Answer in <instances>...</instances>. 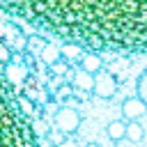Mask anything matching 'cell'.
<instances>
[{"instance_id": "cell-4", "label": "cell", "mask_w": 147, "mask_h": 147, "mask_svg": "<svg viewBox=\"0 0 147 147\" xmlns=\"http://www.w3.org/2000/svg\"><path fill=\"white\" fill-rule=\"evenodd\" d=\"M117 92V78L110 74V71H99L94 74V94L101 96V99H110L113 94Z\"/></svg>"}, {"instance_id": "cell-8", "label": "cell", "mask_w": 147, "mask_h": 147, "mask_svg": "<svg viewBox=\"0 0 147 147\" xmlns=\"http://www.w3.org/2000/svg\"><path fill=\"white\" fill-rule=\"evenodd\" d=\"M80 69L83 71H87V74H99L101 69H103V57H101V53H94V51H85L83 53V57H80Z\"/></svg>"}, {"instance_id": "cell-1", "label": "cell", "mask_w": 147, "mask_h": 147, "mask_svg": "<svg viewBox=\"0 0 147 147\" xmlns=\"http://www.w3.org/2000/svg\"><path fill=\"white\" fill-rule=\"evenodd\" d=\"M0 9L83 51L147 53V0H0Z\"/></svg>"}, {"instance_id": "cell-11", "label": "cell", "mask_w": 147, "mask_h": 147, "mask_svg": "<svg viewBox=\"0 0 147 147\" xmlns=\"http://www.w3.org/2000/svg\"><path fill=\"white\" fill-rule=\"evenodd\" d=\"M126 138L131 142H140L145 138V129L140 122H126Z\"/></svg>"}, {"instance_id": "cell-9", "label": "cell", "mask_w": 147, "mask_h": 147, "mask_svg": "<svg viewBox=\"0 0 147 147\" xmlns=\"http://www.w3.org/2000/svg\"><path fill=\"white\" fill-rule=\"evenodd\" d=\"M71 85L78 92H94V76L83 71V69H78V71L71 74Z\"/></svg>"}, {"instance_id": "cell-12", "label": "cell", "mask_w": 147, "mask_h": 147, "mask_svg": "<svg viewBox=\"0 0 147 147\" xmlns=\"http://www.w3.org/2000/svg\"><path fill=\"white\" fill-rule=\"evenodd\" d=\"M136 96L147 106V69H142V74L138 76V80H136Z\"/></svg>"}, {"instance_id": "cell-5", "label": "cell", "mask_w": 147, "mask_h": 147, "mask_svg": "<svg viewBox=\"0 0 147 147\" xmlns=\"http://www.w3.org/2000/svg\"><path fill=\"white\" fill-rule=\"evenodd\" d=\"M145 113H147V106L138 96H129L122 101V119L124 122H138V117H142Z\"/></svg>"}, {"instance_id": "cell-7", "label": "cell", "mask_w": 147, "mask_h": 147, "mask_svg": "<svg viewBox=\"0 0 147 147\" xmlns=\"http://www.w3.org/2000/svg\"><path fill=\"white\" fill-rule=\"evenodd\" d=\"M39 60H41L46 67H55V64L62 60L60 44H55V41H44V46H41V51H39Z\"/></svg>"}, {"instance_id": "cell-2", "label": "cell", "mask_w": 147, "mask_h": 147, "mask_svg": "<svg viewBox=\"0 0 147 147\" xmlns=\"http://www.w3.org/2000/svg\"><path fill=\"white\" fill-rule=\"evenodd\" d=\"M0 147H41L30 117L18 106V94L11 92L0 69Z\"/></svg>"}, {"instance_id": "cell-6", "label": "cell", "mask_w": 147, "mask_h": 147, "mask_svg": "<svg viewBox=\"0 0 147 147\" xmlns=\"http://www.w3.org/2000/svg\"><path fill=\"white\" fill-rule=\"evenodd\" d=\"M2 76L5 80L9 83V87H18L23 80H25V67L18 64V62H7L2 67Z\"/></svg>"}, {"instance_id": "cell-13", "label": "cell", "mask_w": 147, "mask_h": 147, "mask_svg": "<svg viewBox=\"0 0 147 147\" xmlns=\"http://www.w3.org/2000/svg\"><path fill=\"white\" fill-rule=\"evenodd\" d=\"M51 142H53V145H62V142H64V133H60V136L51 133Z\"/></svg>"}, {"instance_id": "cell-14", "label": "cell", "mask_w": 147, "mask_h": 147, "mask_svg": "<svg viewBox=\"0 0 147 147\" xmlns=\"http://www.w3.org/2000/svg\"><path fill=\"white\" fill-rule=\"evenodd\" d=\"M85 147H101V145H96V142H90V145H85Z\"/></svg>"}, {"instance_id": "cell-3", "label": "cell", "mask_w": 147, "mask_h": 147, "mask_svg": "<svg viewBox=\"0 0 147 147\" xmlns=\"http://www.w3.org/2000/svg\"><path fill=\"white\" fill-rule=\"evenodd\" d=\"M80 113L74 108V106H62L57 113H55V126H57V131L60 133H64V136H71V133H76L78 131V126H80Z\"/></svg>"}, {"instance_id": "cell-10", "label": "cell", "mask_w": 147, "mask_h": 147, "mask_svg": "<svg viewBox=\"0 0 147 147\" xmlns=\"http://www.w3.org/2000/svg\"><path fill=\"white\" fill-rule=\"evenodd\" d=\"M106 136H108L113 142L124 140V138H126V122H124V119H115V122H110V124L106 126Z\"/></svg>"}]
</instances>
